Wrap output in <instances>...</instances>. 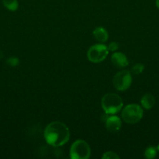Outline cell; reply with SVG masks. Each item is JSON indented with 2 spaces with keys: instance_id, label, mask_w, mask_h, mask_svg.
I'll return each instance as SVG.
<instances>
[{
  "instance_id": "cell-1",
  "label": "cell",
  "mask_w": 159,
  "mask_h": 159,
  "mask_svg": "<svg viewBox=\"0 0 159 159\" xmlns=\"http://www.w3.org/2000/svg\"><path fill=\"white\" fill-rule=\"evenodd\" d=\"M44 138L50 146L61 147L69 141L70 132L65 124L59 121H53L45 127Z\"/></svg>"
},
{
  "instance_id": "cell-2",
  "label": "cell",
  "mask_w": 159,
  "mask_h": 159,
  "mask_svg": "<svg viewBox=\"0 0 159 159\" xmlns=\"http://www.w3.org/2000/svg\"><path fill=\"white\" fill-rule=\"evenodd\" d=\"M123 101L115 93H107L101 99V107L107 115L116 114L123 110Z\"/></svg>"
},
{
  "instance_id": "cell-3",
  "label": "cell",
  "mask_w": 159,
  "mask_h": 159,
  "mask_svg": "<svg viewBox=\"0 0 159 159\" xmlns=\"http://www.w3.org/2000/svg\"><path fill=\"white\" fill-rule=\"evenodd\" d=\"M143 107L138 104H129L122 111V119L126 124H135L143 118Z\"/></svg>"
},
{
  "instance_id": "cell-4",
  "label": "cell",
  "mask_w": 159,
  "mask_h": 159,
  "mask_svg": "<svg viewBox=\"0 0 159 159\" xmlns=\"http://www.w3.org/2000/svg\"><path fill=\"white\" fill-rule=\"evenodd\" d=\"M91 151L89 144L84 140H76L72 144L70 150V156L72 159H88Z\"/></svg>"
},
{
  "instance_id": "cell-5",
  "label": "cell",
  "mask_w": 159,
  "mask_h": 159,
  "mask_svg": "<svg viewBox=\"0 0 159 159\" xmlns=\"http://www.w3.org/2000/svg\"><path fill=\"white\" fill-rule=\"evenodd\" d=\"M108 53V46L103 43H97L89 48L87 51V58L92 63H101L105 60Z\"/></svg>"
},
{
  "instance_id": "cell-6",
  "label": "cell",
  "mask_w": 159,
  "mask_h": 159,
  "mask_svg": "<svg viewBox=\"0 0 159 159\" xmlns=\"http://www.w3.org/2000/svg\"><path fill=\"white\" fill-rule=\"evenodd\" d=\"M132 77L131 73L127 70H123L115 75L113 78V85L115 89L124 92L131 86Z\"/></svg>"
},
{
  "instance_id": "cell-7",
  "label": "cell",
  "mask_w": 159,
  "mask_h": 159,
  "mask_svg": "<svg viewBox=\"0 0 159 159\" xmlns=\"http://www.w3.org/2000/svg\"><path fill=\"white\" fill-rule=\"evenodd\" d=\"M122 127V120L118 116L115 114L110 115L105 120V127L111 133L118 131Z\"/></svg>"
},
{
  "instance_id": "cell-8",
  "label": "cell",
  "mask_w": 159,
  "mask_h": 159,
  "mask_svg": "<svg viewBox=\"0 0 159 159\" xmlns=\"http://www.w3.org/2000/svg\"><path fill=\"white\" fill-rule=\"evenodd\" d=\"M111 61L112 65L118 68H126L129 65V60L127 57L122 52H115L111 57Z\"/></svg>"
},
{
  "instance_id": "cell-9",
  "label": "cell",
  "mask_w": 159,
  "mask_h": 159,
  "mask_svg": "<svg viewBox=\"0 0 159 159\" xmlns=\"http://www.w3.org/2000/svg\"><path fill=\"white\" fill-rule=\"evenodd\" d=\"M140 104H141V107L145 110H151L155 104V98L152 94L147 93L142 96L140 99Z\"/></svg>"
},
{
  "instance_id": "cell-10",
  "label": "cell",
  "mask_w": 159,
  "mask_h": 159,
  "mask_svg": "<svg viewBox=\"0 0 159 159\" xmlns=\"http://www.w3.org/2000/svg\"><path fill=\"white\" fill-rule=\"evenodd\" d=\"M93 35L94 38L101 43H105L108 39V34L107 30L101 26H98L94 30Z\"/></svg>"
},
{
  "instance_id": "cell-11",
  "label": "cell",
  "mask_w": 159,
  "mask_h": 159,
  "mask_svg": "<svg viewBox=\"0 0 159 159\" xmlns=\"http://www.w3.org/2000/svg\"><path fill=\"white\" fill-rule=\"evenodd\" d=\"M2 3L5 7L9 11L17 10L19 7V3L17 0H2Z\"/></svg>"
},
{
  "instance_id": "cell-12",
  "label": "cell",
  "mask_w": 159,
  "mask_h": 159,
  "mask_svg": "<svg viewBox=\"0 0 159 159\" xmlns=\"http://www.w3.org/2000/svg\"><path fill=\"white\" fill-rule=\"evenodd\" d=\"M157 155V148L153 146L147 148V149L144 152V157L147 159H153Z\"/></svg>"
},
{
  "instance_id": "cell-13",
  "label": "cell",
  "mask_w": 159,
  "mask_h": 159,
  "mask_svg": "<svg viewBox=\"0 0 159 159\" xmlns=\"http://www.w3.org/2000/svg\"><path fill=\"white\" fill-rule=\"evenodd\" d=\"M102 159H119V156L117 155L115 152H106L103 154L102 157H101Z\"/></svg>"
},
{
  "instance_id": "cell-14",
  "label": "cell",
  "mask_w": 159,
  "mask_h": 159,
  "mask_svg": "<svg viewBox=\"0 0 159 159\" xmlns=\"http://www.w3.org/2000/svg\"><path fill=\"white\" fill-rule=\"evenodd\" d=\"M144 70V65L143 64H137L133 65L132 68V72H133L135 75H140Z\"/></svg>"
},
{
  "instance_id": "cell-15",
  "label": "cell",
  "mask_w": 159,
  "mask_h": 159,
  "mask_svg": "<svg viewBox=\"0 0 159 159\" xmlns=\"http://www.w3.org/2000/svg\"><path fill=\"white\" fill-rule=\"evenodd\" d=\"M108 48L109 51L114 52V51H117L118 49V43H117L116 42H112V43H110L108 44Z\"/></svg>"
},
{
  "instance_id": "cell-16",
  "label": "cell",
  "mask_w": 159,
  "mask_h": 159,
  "mask_svg": "<svg viewBox=\"0 0 159 159\" xmlns=\"http://www.w3.org/2000/svg\"><path fill=\"white\" fill-rule=\"evenodd\" d=\"M8 63L11 65V66H16L17 65H18L19 60L18 58H16V57H12V58H9L8 60Z\"/></svg>"
},
{
  "instance_id": "cell-17",
  "label": "cell",
  "mask_w": 159,
  "mask_h": 159,
  "mask_svg": "<svg viewBox=\"0 0 159 159\" xmlns=\"http://www.w3.org/2000/svg\"><path fill=\"white\" fill-rule=\"evenodd\" d=\"M156 6L159 9V0H156Z\"/></svg>"
},
{
  "instance_id": "cell-18",
  "label": "cell",
  "mask_w": 159,
  "mask_h": 159,
  "mask_svg": "<svg viewBox=\"0 0 159 159\" xmlns=\"http://www.w3.org/2000/svg\"><path fill=\"white\" fill-rule=\"evenodd\" d=\"M157 149H158V150H159V146H158V147H157Z\"/></svg>"
}]
</instances>
